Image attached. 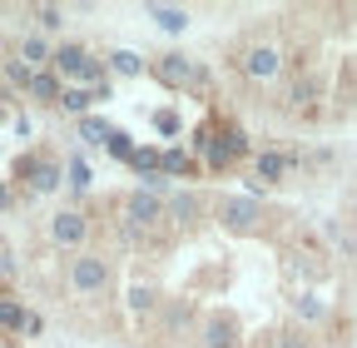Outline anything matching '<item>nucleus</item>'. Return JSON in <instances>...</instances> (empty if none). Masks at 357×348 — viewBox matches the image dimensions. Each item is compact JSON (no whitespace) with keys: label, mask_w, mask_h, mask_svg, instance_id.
Returning <instances> with one entry per match:
<instances>
[{"label":"nucleus","mask_w":357,"mask_h":348,"mask_svg":"<svg viewBox=\"0 0 357 348\" xmlns=\"http://www.w3.org/2000/svg\"><path fill=\"white\" fill-rule=\"evenodd\" d=\"M159 309V289L154 284H134L129 289V314H154Z\"/></svg>","instance_id":"19"},{"label":"nucleus","mask_w":357,"mask_h":348,"mask_svg":"<svg viewBox=\"0 0 357 348\" xmlns=\"http://www.w3.org/2000/svg\"><path fill=\"white\" fill-rule=\"evenodd\" d=\"M25 333H30V338H35V333H45V319H40V314H30V319H25Z\"/></svg>","instance_id":"31"},{"label":"nucleus","mask_w":357,"mask_h":348,"mask_svg":"<svg viewBox=\"0 0 357 348\" xmlns=\"http://www.w3.org/2000/svg\"><path fill=\"white\" fill-rule=\"evenodd\" d=\"M105 60H109V75H119V80L144 75V55H139V50H109Z\"/></svg>","instance_id":"16"},{"label":"nucleus","mask_w":357,"mask_h":348,"mask_svg":"<svg viewBox=\"0 0 357 348\" xmlns=\"http://www.w3.org/2000/svg\"><path fill=\"white\" fill-rule=\"evenodd\" d=\"M154 129H159V135H178V115L174 110H159L154 115Z\"/></svg>","instance_id":"29"},{"label":"nucleus","mask_w":357,"mask_h":348,"mask_svg":"<svg viewBox=\"0 0 357 348\" xmlns=\"http://www.w3.org/2000/svg\"><path fill=\"white\" fill-rule=\"evenodd\" d=\"M204 164H208V169H218V174H223V169H234V154H229V150H223V140H213V145H208V150H204Z\"/></svg>","instance_id":"24"},{"label":"nucleus","mask_w":357,"mask_h":348,"mask_svg":"<svg viewBox=\"0 0 357 348\" xmlns=\"http://www.w3.org/2000/svg\"><path fill=\"white\" fill-rule=\"evenodd\" d=\"M238 70H243L248 80L268 85V80H278V70H283V55H278L273 45H248V50H243V60H238Z\"/></svg>","instance_id":"7"},{"label":"nucleus","mask_w":357,"mask_h":348,"mask_svg":"<svg viewBox=\"0 0 357 348\" xmlns=\"http://www.w3.org/2000/svg\"><path fill=\"white\" fill-rule=\"evenodd\" d=\"M84 234H89V219H84V209H60V214H50V239H55L60 249H75V254H84Z\"/></svg>","instance_id":"6"},{"label":"nucleus","mask_w":357,"mask_h":348,"mask_svg":"<svg viewBox=\"0 0 357 348\" xmlns=\"http://www.w3.org/2000/svg\"><path fill=\"white\" fill-rule=\"evenodd\" d=\"M89 105H95V95H89L84 85H65V95H60V110H70L75 119H84V115H89Z\"/></svg>","instance_id":"18"},{"label":"nucleus","mask_w":357,"mask_h":348,"mask_svg":"<svg viewBox=\"0 0 357 348\" xmlns=\"http://www.w3.org/2000/svg\"><path fill=\"white\" fill-rule=\"evenodd\" d=\"M6 80L15 85V90H30V80H35V70H30L25 60H6Z\"/></svg>","instance_id":"25"},{"label":"nucleus","mask_w":357,"mask_h":348,"mask_svg":"<svg viewBox=\"0 0 357 348\" xmlns=\"http://www.w3.org/2000/svg\"><path fill=\"white\" fill-rule=\"evenodd\" d=\"M312 95H318V85H312V80H298L293 90H288V105H293V110H303V105H307Z\"/></svg>","instance_id":"27"},{"label":"nucleus","mask_w":357,"mask_h":348,"mask_svg":"<svg viewBox=\"0 0 357 348\" xmlns=\"http://www.w3.org/2000/svg\"><path fill=\"white\" fill-rule=\"evenodd\" d=\"M169 214H174V219H178V224H194V219H199V214H204V199H199L194 189H178V194L169 199Z\"/></svg>","instance_id":"15"},{"label":"nucleus","mask_w":357,"mask_h":348,"mask_svg":"<svg viewBox=\"0 0 357 348\" xmlns=\"http://www.w3.org/2000/svg\"><path fill=\"white\" fill-rule=\"evenodd\" d=\"M6 209H15V189H10L6 180H0V214H6Z\"/></svg>","instance_id":"30"},{"label":"nucleus","mask_w":357,"mask_h":348,"mask_svg":"<svg viewBox=\"0 0 357 348\" xmlns=\"http://www.w3.org/2000/svg\"><path fill=\"white\" fill-rule=\"evenodd\" d=\"M25 319H30L25 298H15V293H0V328H6V333H25Z\"/></svg>","instance_id":"12"},{"label":"nucleus","mask_w":357,"mask_h":348,"mask_svg":"<svg viewBox=\"0 0 357 348\" xmlns=\"http://www.w3.org/2000/svg\"><path fill=\"white\" fill-rule=\"evenodd\" d=\"M144 15H149L164 35H184V30H189V10H184V6H144Z\"/></svg>","instance_id":"10"},{"label":"nucleus","mask_w":357,"mask_h":348,"mask_svg":"<svg viewBox=\"0 0 357 348\" xmlns=\"http://www.w3.org/2000/svg\"><path fill=\"white\" fill-rule=\"evenodd\" d=\"M273 348H312V343H307V333H303V328H283Z\"/></svg>","instance_id":"28"},{"label":"nucleus","mask_w":357,"mask_h":348,"mask_svg":"<svg viewBox=\"0 0 357 348\" xmlns=\"http://www.w3.org/2000/svg\"><path fill=\"white\" fill-rule=\"evenodd\" d=\"M119 209H124V224H129V229H144V234H149V229L164 219V214H169V204H164L159 194H149V189L124 194V204H119Z\"/></svg>","instance_id":"5"},{"label":"nucleus","mask_w":357,"mask_h":348,"mask_svg":"<svg viewBox=\"0 0 357 348\" xmlns=\"http://www.w3.org/2000/svg\"><path fill=\"white\" fill-rule=\"evenodd\" d=\"M15 180H25L30 194H55L65 184V164L55 154H40V150H25L15 159Z\"/></svg>","instance_id":"1"},{"label":"nucleus","mask_w":357,"mask_h":348,"mask_svg":"<svg viewBox=\"0 0 357 348\" xmlns=\"http://www.w3.org/2000/svg\"><path fill=\"white\" fill-rule=\"evenodd\" d=\"M10 274H15V259H10V254H0V279H10Z\"/></svg>","instance_id":"32"},{"label":"nucleus","mask_w":357,"mask_h":348,"mask_svg":"<svg viewBox=\"0 0 357 348\" xmlns=\"http://www.w3.org/2000/svg\"><path fill=\"white\" fill-rule=\"evenodd\" d=\"M164 174H169V180H194V174H199V159H194L189 150L169 145V150H164Z\"/></svg>","instance_id":"13"},{"label":"nucleus","mask_w":357,"mask_h":348,"mask_svg":"<svg viewBox=\"0 0 357 348\" xmlns=\"http://www.w3.org/2000/svg\"><path fill=\"white\" fill-rule=\"evenodd\" d=\"M149 75L164 85V90H189V85H199V80H208L184 50H164V55H154L149 60Z\"/></svg>","instance_id":"3"},{"label":"nucleus","mask_w":357,"mask_h":348,"mask_svg":"<svg viewBox=\"0 0 357 348\" xmlns=\"http://www.w3.org/2000/svg\"><path fill=\"white\" fill-rule=\"evenodd\" d=\"M35 25H40V30H60V25H65V10H60V6H40V10H35Z\"/></svg>","instance_id":"26"},{"label":"nucleus","mask_w":357,"mask_h":348,"mask_svg":"<svg viewBox=\"0 0 357 348\" xmlns=\"http://www.w3.org/2000/svg\"><path fill=\"white\" fill-rule=\"evenodd\" d=\"M105 150H109L114 159H124V164H134V154H139V145H134V140L124 135V129H114V140H109Z\"/></svg>","instance_id":"23"},{"label":"nucleus","mask_w":357,"mask_h":348,"mask_svg":"<svg viewBox=\"0 0 357 348\" xmlns=\"http://www.w3.org/2000/svg\"><path fill=\"white\" fill-rule=\"evenodd\" d=\"M218 140H223V150H229V154H234V159H238V154H248V150H253V140H248V135H243V124H223V135H218Z\"/></svg>","instance_id":"21"},{"label":"nucleus","mask_w":357,"mask_h":348,"mask_svg":"<svg viewBox=\"0 0 357 348\" xmlns=\"http://www.w3.org/2000/svg\"><path fill=\"white\" fill-rule=\"evenodd\" d=\"M75 129H79L84 145H109V140H114V124H109L105 115H84V119H75Z\"/></svg>","instance_id":"14"},{"label":"nucleus","mask_w":357,"mask_h":348,"mask_svg":"<svg viewBox=\"0 0 357 348\" xmlns=\"http://www.w3.org/2000/svg\"><path fill=\"white\" fill-rule=\"evenodd\" d=\"M20 60L30 65V70H50V60H55V45L45 35H25L20 40Z\"/></svg>","instance_id":"11"},{"label":"nucleus","mask_w":357,"mask_h":348,"mask_svg":"<svg viewBox=\"0 0 357 348\" xmlns=\"http://www.w3.org/2000/svg\"><path fill=\"white\" fill-rule=\"evenodd\" d=\"M30 100H40V105H60V95H65V80L55 75V70H35V80H30V90H25Z\"/></svg>","instance_id":"9"},{"label":"nucleus","mask_w":357,"mask_h":348,"mask_svg":"<svg viewBox=\"0 0 357 348\" xmlns=\"http://www.w3.org/2000/svg\"><path fill=\"white\" fill-rule=\"evenodd\" d=\"M213 214H218V224H223V229L253 234V229L263 224V199H253V194H223V199L213 204Z\"/></svg>","instance_id":"4"},{"label":"nucleus","mask_w":357,"mask_h":348,"mask_svg":"<svg viewBox=\"0 0 357 348\" xmlns=\"http://www.w3.org/2000/svg\"><path fill=\"white\" fill-rule=\"evenodd\" d=\"M109 279H114V269H109V259L105 254H75L70 259V289H75V298H100L105 289H109Z\"/></svg>","instance_id":"2"},{"label":"nucleus","mask_w":357,"mask_h":348,"mask_svg":"<svg viewBox=\"0 0 357 348\" xmlns=\"http://www.w3.org/2000/svg\"><path fill=\"white\" fill-rule=\"evenodd\" d=\"M293 164H298V159H293V154H278V150H258V154H253V174H258L263 184H278Z\"/></svg>","instance_id":"8"},{"label":"nucleus","mask_w":357,"mask_h":348,"mask_svg":"<svg viewBox=\"0 0 357 348\" xmlns=\"http://www.w3.org/2000/svg\"><path fill=\"white\" fill-rule=\"evenodd\" d=\"M298 319H303V324H318V319H328V303H323L318 293H303V298H298Z\"/></svg>","instance_id":"22"},{"label":"nucleus","mask_w":357,"mask_h":348,"mask_svg":"<svg viewBox=\"0 0 357 348\" xmlns=\"http://www.w3.org/2000/svg\"><path fill=\"white\" fill-rule=\"evenodd\" d=\"M204 348H234V319H208L204 324Z\"/></svg>","instance_id":"17"},{"label":"nucleus","mask_w":357,"mask_h":348,"mask_svg":"<svg viewBox=\"0 0 357 348\" xmlns=\"http://www.w3.org/2000/svg\"><path fill=\"white\" fill-rule=\"evenodd\" d=\"M65 184H70L75 194H84V189H89V164H84L79 154H70V159H65Z\"/></svg>","instance_id":"20"}]
</instances>
